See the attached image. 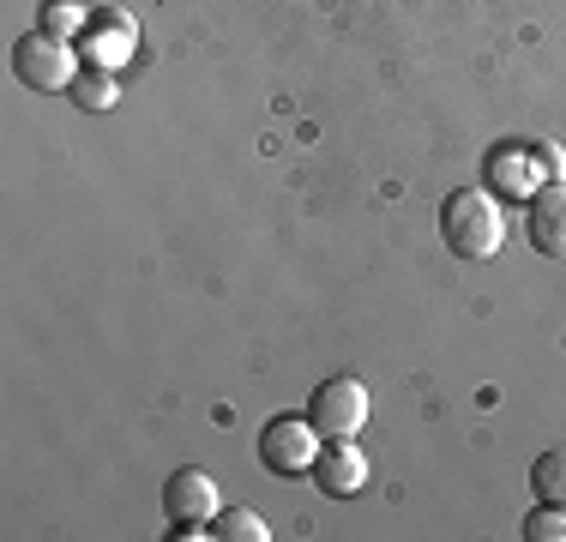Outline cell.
Instances as JSON below:
<instances>
[{
	"label": "cell",
	"instance_id": "1",
	"mask_svg": "<svg viewBox=\"0 0 566 542\" xmlns=\"http://www.w3.org/2000/svg\"><path fill=\"white\" fill-rule=\"evenodd\" d=\"M440 241H447L458 260H489V253H501L506 223H501V206H494L489 187H458V194L440 199Z\"/></svg>",
	"mask_w": 566,
	"mask_h": 542
},
{
	"label": "cell",
	"instance_id": "2",
	"mask_svg": "<svg viewBox=\"0 0 566 542\" xmlns=\"http://www.w3.org/2000/svg\"><path fill=\"white\" fill-rule=\"evenodd\" d=\"M302 416L319 428V440H356V434L368 428V416H374V392L361 386L356 374H332L326 386L307 392Z\"/></svg>",
	"mask_w": 566,
	"mask_h": 542
},
{
	"label": "cell",
	"instance_id": "3",
	"mask_svg": "<svg viewBox=\"0 0 566 542\" xmlns=\"http://www.w3.org/2000/svg\"><path fill=\"white\" fill-rule=\"evenodd\" d=\"M78 49H73V37H55V31H24L19 37V49H12V73H19V85H31V91H73V79H78Z\"/></svg>",
	"mask_w": 566,
	"mask_h": 542
},
{
	"label": "cell",
	"instance_id": "4",
	"mask_svg": "<svg viewBox=\"0 0 566 542\" xmlns=\"http://www.w3.org/2000/svg\"><path fill=\"white\" fill-rule=\"evenodd\" d=\"M319 458V428L307 416H272L260 434V465L277 477H307Z\"/></svg>",
	"mask_w": 566,
	"mask_h": 542
},
{
	"label": "cell",
	"instance_id": "5",
	"mask_svg": "<svg viewBox=\"0 0 566 542\" xmlns=\"http://www.w3.org/2000/svg\"><path fill=\"white\" fill-rule=\"evenodd\" d=\"M164 512H169V524H175L169 536H211V531H199V524L218 519V482H211L199 465L175 470V477L164 482Z\"/></svg>",
	"mask_w": 566,
	"mask_h": 542
},
{
	"label": "cell",
	"instance_id": "6",
	"mask_svg": "<svg viewBox=\"0 0 566 542\" xmlns=\"http://www.w3.org/2000/svg\"><path fill=\"white\" fill-rule=\"evenodd\" d=\"M524 236L543 260H566V181H543L531 187V206H524Z\"/></svg>",
	"mask_w": 566,
	"mask_h": 542
},
{
	"label": "cell",
	"instance_id": "7",
	"mask_svg": "<svg viewBox=\"0 0 566 542\" xmlns=\"http://www.w3.org/2000/svg\"><path fill=\"white\" fill-rule=\"evenodd\" d=\"M326 494H361V482H368V458L356 452V440H319V458H314V470H307Z\"/></svg>",
	"mask_w": 566,
	"mask_h": 542
},
{
	"label": "cell",
	"instance_id": "8",
	"mask_svg": "<svg viewBox=\"0 0 566 542\" xmlns=\"http://www.w3.org/2000/svg\"><path fill=\"white\" fill-rule=\"evenodd\" d=\"M78 43H85V61L91 66H115V61H127L133 54V43H139V24L127 19V12H91V24H85V37H78Z\"/></svg>",
	"mask_w": 566,
	"mask_h": 542
},
{
	"label": "cell",
	"instance_id": "9",
	"mask_svg": "<svg viewBox=\"0 0 566 542\" xmlns=\"http://www.w3.org/2000/svg\"><path fill=\"white\" fill-rule=\"evenodd\" d=\"M482 187L489 194H524L531 187V169H524V139H501L482 163Z\"/></svg>",
	"mask_w": 566,
	"mask_h": 542
},
{
	"label": "cell",
	"instance_id": "10",
	"mask_svg": "<svg viewBox=\"0 0 566 542\" xmlns=\"http://www.w3.org/2000/svg\"><path fill=\"white\" fill-rule=\"evenodd\" d=\"M531 494L566 507V446H548V452L531 465Z\"/></svg>",
	"mask_w": 566,
	"mask_h": 542
},
{
	"label": "cell",
	"instance_id": "11",
	"mask_svg": "<svg viewBox=\"0 0 566 542\" xmlns=\"http://www.w3.org/2000/svg\"><path fill=\"white\" fill-rule=\"evenodd\" d=\"M211 536L223 542H265L272 531H265V519L253 507H218V519H211Z\"/></svg>",
	"mask_w": 566,
	"mask_h": 542
},
{
	"label": "cell",
	"instance_id": "12",
	"mask_svg": "<svg viewBox=\"0 0 566 542\" xmlns=\"http://www.w3.org/2000/svg\"><path fill=\"white\" fill-rule=\"evenodd\" d=\"M73 103L78 108H109L115 103V73L109 66H78V79H73Z\"/></svg>",
	"mask_w": 566,
	"mask_h": 542
},
{
	"label": "cell",
	"instance_id": "13",
	"mask_svg": "<svg viewBox=\"0 0 566 542\" xmlns=\"http://www.w3.org/2000/svg\"><path fill=\"white\" fill-rule=\"evenodd\" d=\"M524 542H560L566 536V507H555V500H536L531 512H524Z\"/></svg>",
	"mask_w": 566,
	"mask_h": 542
},
{
	"label": "cell",
	"instance_id": "14",
	"mask_svg": "<svg viewBox=\"0 0 566 542\" xmlns=\"http://www.w3.org/2000/svg\"><path fill=\"white\" fill-rule=\"evenodd\" d=\"M85 24H91V7H85V0H43V31H55V37H85Z\"/></svg>",
	"mask_w": 566,
	"mask_h": 542
}]
</instances>
